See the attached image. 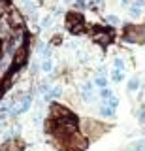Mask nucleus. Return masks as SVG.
<instances>
[{"mask_svg": "<svg viewBox=\"0 0 145 151\" xmlns=\"http://www.w3.org/2000/svg\"><path fill=\"white\" fill-rule=\"evenodd\" d=\"M79 125H83L85 136H87V138H91V140L100 138V136L107 130L106 125H102L100 121H94V119H83V121H79Z\"/></svg>", "mask_w": 145, "mask_h": 151, "instance_id": "f257e3e1", "label": "nucleus"}, {"mask_svg": "<svg viewBox=\"0 0 145 151\" xmlns=\"http://www.w3.org/2000/svg\"><path fill=\"white\" fill-rule=\"evenodd\" d=\"M66 28L72 34H81V32L85 30V19H83L81 13L70 12L66 15Z\"/></svg>", "mask_w": 145, "mask_h": 151, "instance_id": "f03ea898", "label": "nucleus"}, {"mask_svg": "<svg viewBox=\"0 0 145 151\" xmlns=\"http://www.w3.org/2000/svg\"><path fill=\"white\" fill-rule=\"evenodd\" d=\"M124 40L132 42V44H143L145 42V27L128 25L124 28Z\"/></svg>", "mask_w": 145, "mask_h": 151, "instance_id": "7ed1b4c3", "label": "nucleus"}, {"mask_svg": "<svg viewBox=\"0 0 145 151\" xmlns=\"http://www.w3.org/2000/svg\"><path fill=\"white\" fill-rule=\"evenodd\" d=\"M26 60H29V47H26V44H23V45L17 47L13 57H11V68L21 70L26 64Z\"/></svg>", "mask_w": 145, "mask_h": 151, "instance_id": "20e7f679", "label": "nucleus"}, {"mask_svg": "<svg viewBox=\"0 0 145 151\" xmlns=\"http://www.w3.org/2000/svg\"><path fill=\"white\" fill-rule=\"evenodd\" d=\"M92 40L100 45H107L113 40V32H111V28H106V27H94L92 28Z\"/></svg>", "mask_w": 145, "mask_h": 151, "instance_id": "39448f33", "label": "nucleus"}, {"mask_svg": "<svg viewBox=\"0 0 145 151\" xmlns=\"http://www.w3.org/2000/svg\"><path fill=\"white\" fill-rule=\"evenodd\" d=\"M8 21H10V25H11L13 30L25 27V19H23V15L17 12V9H10V13H8Z\"/></svg>", "mask_w": 145, "mask_h": 151, "instance_id": "423d86ee", "label": "nucleus"}, {"mask_svg": "<svg viewBox=\"0 0 145 151\" xmlns=\"http://www.w3.org/2000/svg\"><path fill=\"white\" fill-rule=\"evenodd\" d=\"M60 94H62V89H60V85H51V89L44 94V100H45V102H53L55 98L60 96Z\"/></svg>", "mask_w": 145, "mask_h": 151, "instance_id": "0eeeda50", "label": "nucleus"}, {"mask_svg": "<svg viewBox=\"0 0 145 151\" xmlns=\"http://www.w3.org/2000/svg\"><path fill=\"white\" fill-rule=\"evenodd\" d=\"M92 91H94V83L87 81V83L81 87V96H83V100L91 102V100H92Z\"/></svg>", "mask_w": 145, "mask_h": 151, "instance_id": "6e6552de", "label": "nucleus"}, {"mask_svg": "<svg viewBox=\"0 0 145 151\" xmlns=\"http://www.w3.org/2000/svg\"><path fill=\"white\" fill-rule=\"evenodd\" d=\"M53 60H51V59H44V60H41V63H40V70H41V72H44V74H51V72H53Z\"/></svg>", "mask_w": 145, "mask_h": 151, "instance_id": "1a4fd4ad", "label": "nucleus"}, {"mask_svg": "<svg viewBox=\"0 0 145 151\" xmlns=\"http://www.w3.org/2000/svg\"><path fill=\"white\" fill-rule=\"evenodd\" d=\"M100 115H102V117H106V119H113V117H115V110L104 104V106L100 108Z\"/></svg>", "mask_w": 145, "mask_h": 151, "instance_id": "9d476101", "label": "nucleus"}, {"mask_svg": "<svg viewBox=\"0 0 145 151\" xmlns=\"http://www.w3.org/2000/svg\"><path fill=\"white\" fill-rule=\"evenodd\" d=\"M128 13H130V17H141L143 9H141V6L134 4V6H130V8H128Z\"/></svg>", "mask_w": 145, "mask_h": 151, "instance_id": "9b49d317", "label": "nucleus"}, {"mask_svg": "<svg viewBox=\"0 0 145 151\" xmlns=\"http://www.w3.org/2000/svg\"><path fill=\"white\" fill-rule=\"evenodd\" d=\"M94 85H96V87H100V89L107 87V78H106L104 74H98V76H96V79H94Z\"/></svg>", "mask_w": 145, "mask_h": 151, "instance_id": "f8f14e48", "label": "nucleus"}, {"mask_svg": "<svg viewBox=\"0 0 145 151\" xmlns=\"http://www.w3.org/2000/svg\"><path fill=\"white\" fill-rule=\"evenodd\" d=\"M138 89H139V79H138V78L128 79V91L134 93V91H138Z\"/></svg>", "mask_w": 145, "mask_h": 151, "instance_id": "ddd939ff", "label": "nucleus"}, {"mask_svg": "<svg viewBox=\"0 0 145 151\" xmlns=\"http://www.w3.org/2000/svg\"><path fill=\"white\" fill-rule=\"evenodd\" d=\"M51 23H53V15H45V17L40 19V27H41V28H49Z\"/></svg>", "mask_w": 145, "mask_h": 151, "instance_id": "4468645a", "label": "nucleus"}, {"mask_svg": "<svg viewBox=\"0 0 145 151\" xmlns=\"http://www.w3.org/2000/svg\"><path fill=\"white\" fill-rule=\"evenodd\" d=\"M111 79H113V81H117V83H121V81L124 79V72H123V70H113Z\"/></svg>", "mask_w": 145, "mask_h": 151, "instance_id": "2eb2a0df", "label": "nucleus"}, {"mask_svg": "<svg viewBox=\"0 0 145 151\" xmlns=\"http://www.w3.org/2000/svg\"><path fill=\"white\" fill-rule=\"evenodd\" d=\"M111 96H113V91H111L109 87L100 89V98H102V100H107V98H111Z\"/></svg>", "mask_w": 145, "mask_h": 151, "instance_id": "dca6fc26", "label": "nucleus"}, {"mask_svg": "<svg viewBox=\"0 0 145 151\" xmlns=\"http://www.w3.org/2000/svg\"><path fill=\"white\" fill-rule=\"evenodd\" d=\"M113 66H115V70H123L124 72V60L121 57H115L113 59Z\"/></svg>", "mask_w": 145, "mask_h": 151, "instance_id": "f3484780", "label": "nucleus"}, {"mask_svg": "<svg viewBox=\"0 0 145 151\" xmlns=\"http://www.w3.org/2000/svg\"><path fill=\"white\" fill-rule=\"evenodd\" d=\"M106 23H109L111 27H117L121 23V19L117 17V15H106Z\"/></svg>", "mask_w": 145, "mask_h": 151, "instance_id": "a211bd4d", "label": "nucleus"}, {"mask_svg": "<svg viewBox=\"0 0 145 151\" xmlns=\"http://www.w3.org/2000/svg\"><path fill=\"white\" fill-rule=\"evenodd\" d=\"M74 6L76 8H87V6H92L91 0H74Z\"/></svg>", "mask_w": 145, "mask_h": 151, "instance_id": "6ab92c4d", "label": "nucleus"}, {"mask_svg": "<svg viewBox=\"0 0 145 151\" xmlns=\"http://www.w3.org/2000/svg\"><path fill=\"white\" fill-rule=\"evenodd\" d=\"M104 104H106V106H109V108H113V110H115V108L119 106V100H117L115 96H111V98H107V100H104Z\"/></svg>", "mask_w": 145, "mask_h": 151, "instance_id": "aec40b11", "label": "nucleus"}, {"mask_svg": "<svg viewBox=\"0 0 145 151\" xmlns=\"http://www.w3.org/2000/svg\"><path fill=\"white\" fill-rule=\"evenodd\" d=\"M51 44H53V45L62 44V36H60V34H55V36H53V40H51Z\"/></svg>", "mask_w": 145, "mask_h": 151, "instance_id": "412c9836", "label": "nucleus"}, {"mask_svg": "<svg viewBox=\"0 0 145 151\" xmlns=\"http://www.w3.org/2000/svg\"><path fill=\"white\" fill-rule=\"evenodd\" d=\"M139 123H141V125H145V108L141 110V113H139Z\"/></svg>", "mask_w": 145, "mask_h": 151, "instance_id": "4be33fe9", "label": "nucleus"}, {"mask_svg": "<svg viewBox=\"0 0 145 151\" xmlns=\"http://www.w3.org/2000/svg\"><path fill=\"white\" fill-rule=\"evenodd\" d=\"M92 4H100V2H104V0H91Z\"/></svg>", "mask_w": 145, "mask_h": 151, "instance_id": "5701e85b", "label": "nucleus"}, {"mask_svg": "<svg viewBox=\"0 0 145 151\" xmlns=\"http://www.w3.org/2000/svg\"><path fill=\"white\" fill-rule=\"evenodd\" d=\"M23 2H30V0H23Z\"/></svg>", "mask_w": 145, "mask_h": 151, "instance_id": "b1692460", "label": "nucleus"}]
</instances>
